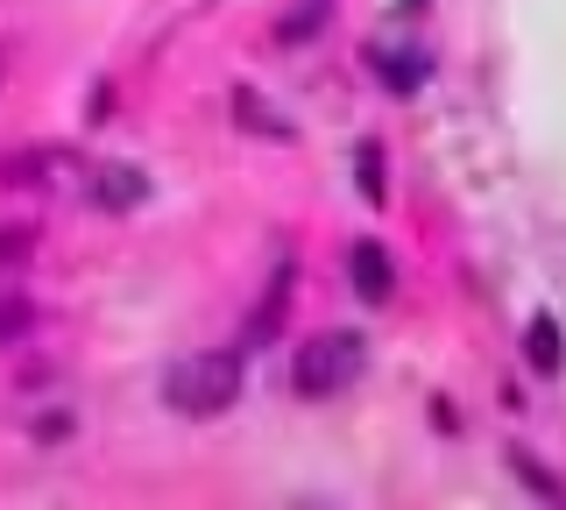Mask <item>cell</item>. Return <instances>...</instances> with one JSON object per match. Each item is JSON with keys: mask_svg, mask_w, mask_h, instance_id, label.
I'll use <instances>...</instances> for the list:
<instances>
[{"mask_svg": "<svg viewBox=\"0 0 566 510\" xmlns=\"http://www.w3.org/2000/svg\"><path fill=\"white\" fill-rule=\"evenodd\" d=\"M142 199H149V178H142L135 164H106V170H93V206H99V214H135Z\"/></svg>", "mask_w": 566, "mask_h": 510, "instance_id": "cell-5", "label": "cell"}, {"mask_svg": "<svg viewBox=\"0 0 566 510\" xmlns=\"http://www.w3.org/2000/svg\"><path fill=\"white\" fill-rule=\"evenodd\" d=\"M241 397V362L234 355H191L164 376V404L185 418H212Z\"/></svg>", "mask_w": 566, "mask_h": 510, "instance_id": "cell-2", "label": "cell"}, {"mask_svg": "<svg viewBox=\"0 0 566 510\" xmlns=\"http://www.w3.org/2000/svg\"><path fill=\"white\" fill-rule=\"evenodd\" d=\"M64 433H71V418H64V412H57V418H35V439H64Z\"/></svg>", "mask_w": 566, "mask_h": 510, "instance_id": "cell-14", "label": "cell"}, {"mask_svg": "<svg viewBox=\"0 0 566 510\" xmlns=\"http://www.w3.org/2000/svg\"><path fill=\"white\" fill-rule=\"evenodd\" d=\"M510 468H517V475H524V489H531V497H538V503H566V482H559V475H553V468H545V461H538V454H524V447H510Z\"/></svg>", "mask_w": 566, "mask_h": 510, "instance_id": "cell-10", "label": "cell"}, {"mask_svg": "<svg viewBox=\"0 0 566 510\" xmlns=\"http://www.w3.org/2000/svg\"><path fill=\"white\" fill-rule=\"evenodd\" d=\"M354 178H361V199L368 206H382V149L376 143H361V156H354Z\"/></svg>", "mask_w": 566, "mask_h": 510, "instance_id": "cell-12", "label": "cell"}, {"mask_svg": "<svg viewBox=\"0 0 566 510\" xmlns=\"http://www.w3.org/2000/svg\"><path fill=\"white\" fill-rule=\"evenodd\" d=\"M361 362H368L361 333L326 326V333H312V341L291 355V383H297V397H333V391H347V383L361 376Z\"/></svg>", "mask_w": 566, "mask_h": 510, "instance_id": "cell-1", "label": "cell"}, {"mask_svg": "<svg viewBox=\"0 0 566 510\" xmlns=\"http://www.w3.org/2000/svg\"><path fill=\"white\" fill-rule=\"evenodd\" d=\"M29 326H35V305H29V298H0V347L22 341Z\"/></svg>", "mask_w": 566, "mask_h": 510, "instance_id": "cell-13", "label": "cell"}, {"mask_svg": "<svg viewBox=\"0 0 566 510\" xmlns=\"http://www.w3.org/2000/svg\"><path fill=\"white\" fill-rule=\"evenodd\" d=\"M368 64H376V72L389 79V93H418V79L432 72L418 50H368Z\"/></svg>", "mask_w": 566, "mask_h": 510, "instance_id": "cell-8", "label": "cell"}, {"mask_svg": "<svg viewBox=\"0 0 566 510\" xmlns=\"http://www.w3.org/2000/svg\"><path fill=\"white\" fill-rule=\"evenodd\" d=\"M326 14H333V0H291V8H283V22H276V37L283 43H312L318 29H326Z\"/></svg>", "mask_w": 566, "mask_h": 510, "instance_id": "cell-9", "label": "cell"}, {"mask_svg": "<svg viewBox=\"0 0 566 510\" xmlns=\"http://www.w3.org/2000/svg\"><path fill=\"white\" fill-rule=\"evenodd\" d=\"M64 178H78V149H57V143H43V149H22V156H8L0 164V185H64Z\"/></svg>", "mask_w": 566, "mask_h": 510, "instance_id": "cell-3", "label": "cell"}, {"mask_svg": "<svg viewBox=\"0 0 566 510\" xmlns=\"http://www.w3.org/2000/svg\"><path fill=\"white\" fill-rule=\"evenodd\" d=\"M347 277H354V291H361V305H389V291H397V262H389L382 241H354Z\"/></svg>", "mask_w": 566, "mask_h": 510, "instance_id": "cell-4", "label": "cell"}, {"mask_svg": "<svg viewBox=\"0 0 566 510\" xmlns=\"http://www.w3.org/2000/svg\"><path fill=\"white\" fill-rule=\"evenodd\" d=\"M524 355H531L538 376H559V368H566V333H559L553 312H538V320L524 326Z\"/></svg>", "mask_w": 566, "mask_h": 510, "instance_id": "cell-7", "label": "cell"}, {"mask_svg": "<svg viewBox=\"0 0 566 510\" xmlns=\"http://www.w3.org/2000/svg\"><path fill=\"white\" fill-rule=\"evenodd\" d=\"M0 72H8V64H0Z\"/></svg>", "mask_w": 566, "mask_h": 510, "instance_id": "cell-15", "label": "cell"}, {"mask_svg": "<svg viewBox=\"0 0 566 510\" xmlns=\"http://www.w3.org/2000/svg\"><path fill=\"white\" fill-rule=\"evenodd\" d=\"M234 121L248 135H255V143H297V128H291V114H276L270 100L255 93V85H234Z\"/></svg>", "mask_w": 566, "mask_h": 510, "instance_id": "cell-6", "label": "cell"}, {"mask_svg": "<svg viewBox=\"0 0 566 510\" xmlns=\"http://www.w3.org/2000/svg\"><path fill=\"white\" fill-rule=\"evenodd\" d=\"M35 241H43L35 220H8V227H0V270H22V262L35 256Z\"/></svg>", "mask_w": 566, "mask_h": 510, "instance_id": "cell-11", "label": "cell"}]
</instances>
